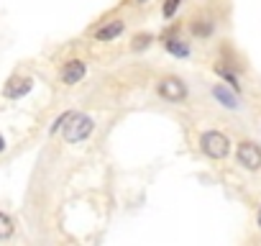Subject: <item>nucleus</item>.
<instances>
[{
  "mask_svg": "<svg viewBox=\"0 0 261 246\" xmlns=\"http://www.w3.org/2000/svg\"><path fill=\"white\" fill-rule=\"evenodd\" d=\"M120 31H123V21H110V23H105L102 29H97V41H110V39H115V36H120Z\"/></svg>",
  "mask_w": 261,
  "mask_h": 246,
  "instance_id": "obj_7",
  "label": "nucleus"
},
{
  "mask_svg": "<svg viewBox=\"0 0 261 246\" xmlns=\"http://www.w3.org/2000/svg\"><path fill=\"white\" fill-rule=\"evenodd\" d=\"M95 129V120L90 115H82V113H72V118L64 123V139L69 144H80L85 141Z\"/></svg>",
  "mask_w": 261,
  "mask_h": 246,
  "instance_id": "obj_1",
  "label": "nucleus"
},
{
  "mask_svg": "<svg viewBox=\"0 0 261 246\" xmlns=\"http://www.w3.org/2000/svg\"><path fill=\"white\" fill-rule=\"evenodd\" d=\"M134 41H136V44H134V46H136V49H139V46H146V44H149V36H136V39H134Z\"/></svg>",
  "mask_w": 261,
  "mask_h": 246,
  "instance_id": "obj_13",
  "label": "nucleus"
},
{
  "mask_svg": "<svg viewBox=\"0 0 261 246\" xmlns=\"http://www.w3.org/2000/svg\"><path fill=\"white\" fill-rule=\"evenodd\" d=\"M139 3H146V0H139Z\"/></svg>",
  "mask_w": 261,
  "mask_h": 246,
  "instance_id": "obj_16",
  "label": "nucleus"
},
{
  "mask_svg": "<svg viewBox=\"0 0 261 246\" xmlns=\"http://www.w3.org/2000/svg\"><path fill=\"white\" fill-rule=\"evenodd\" d=\"M31 87H34V80L31 77H11L8 85H6V90H3V95L6 97H23Z\"/></svg>",
  "mask_w": 261,
  "mask_h": 246,
  "instance_id": "obj_5",
  "label": "nucleus"
},
{
  "mask_svg": "<svg viewBox=\"0 0 261 246\" xmlns=\"http://www.w3.org/2000/svg\"><path fill=\"white\" fill-rule=\"evenodd\" d=\"M82 77H85V62L72 59V62H67V64L62 67V82H64V85H77Z\"/></svg>",
  "mask_w": 261,
  "mask_h": 246,
  "instance_id": "obj_6",
  "label": "nucleus"
},
{
  "mask_svg": "<svg viewBox=\"0 0 261 246\" xmlns=\"http://www.w3.org/2000/svg\"><path fill=\"white\" fill-rule=\"evenodd\" d=\"M167 49H169L172 54H177V57H185V54L190 52V49H187L185 44H179L177 39H169V41H167Z\"/></svg>",
  "mask_w": 261,
  "mask_h": 246,
  "instance_id": "obj_10",
  "label": "nucleus"
},
{
  "mask_svg": "<svg viewBox=\"0 0 261 246\" xmlns=\"http://www.w3.org/2000/svg\"><path fill=\"white\" fill-rule=\"evenodd\" d=\"M195 34H197V36H200V34H210V23H205V26H202V23H195Z\"/></svg>",
  "mask_w": 261,
  "mask_h": 246,
  "instance_id": "obj_12",
  "label": "nucleus"
},
{
  "mask_svg": "<svg viewBox=\"0 0 261 246\" xmlns=\"http://www.w3.org/2000/svg\"><path fill=\"white\" fill-rule=\"evenodd\" d=\"M179 3H182V0H167V3H164V16H174Z\"/></svg>",
  "mask_w": 261,
  "mask_h": 246,
  "instance_id": "obj_11",
  "label": "nucleus"
},
{
  "mask_svg": "<svg viewBox=\"0 0 261 246\" xmlns=\"http://www.w3.org/2000/svg\"><path fill=\"white\" fill-rule=\"evenodd\" d=\"M159 95H162L164 100H169V103H182V100L187 97V87H185V82L177 80V77H164V80L159 82Z\"/></svg>",
  "mask_w": 261,
  "mask_h": 246,
  "instance_id": "obj_4",
  "label": "nucleus"
},
{
  "mask_svg": "<svg viewBox=\"0 0 261 246\" xmlns=\"http://www.w3.org/2000/svg\"><path fill=\"white\" fill-rule=\"evenodd\" d=\"M213 95H215V97H218L225 108H238V97H236L233 92H228L223 85H215V87H213Z\"/></svg>",
  "mask_w": 261,
  "mask_h": 246,
  "instance_id": "obj_8",
  "label": "nucleus"
},
{
  "mask_svg": "<svg viewBox=\"0 0 261 246\" xmlns=\"http://www.w3.org/2000/svg\"><path fill=\"white\" fill-rule=\"evenodd\" d=\"M258 228H261V208H258Z\"/></svg>",
  "mask_w": 261,
  "mask_h": 246,
  "instance_id": "obj_15",
  "label": "nucleus"
},
{
  "mask_svg": "<svg viewBox=\"0 0 261 246\" xmlns=\"http://www.w3.org/2000/svg\"><path fill=\"white\" fill-rule=\"evenodd\" d=\"M200 146L207 157L213 159H223L228 152H230V144L225 139V134H218V131H205L202 139H200Z\"/></svg>",
  "mask_w": 261,
  "mask_h": 246,
  "instance_id": "obj_2",
  "label": "nucleus"
},
{
  "mask_svg": "<svg viewBox=\"0 0 261 246\" xmlns=\"http://www.w3.org/2000/svg\"><path fill=\"white\" fill-rule=\"evenodd\" d=\"M236 157H238V164H243L246 169H251V172L261 169V146H258V144H253V141H241Z\"/></svg>",
  "mask_w": 261,
  "mask_h": 246,
  "instance_id": "obj_3",
  "label": "nucleus"
},
{
  "mask_svg": "<svg viewBox=\"0 0 261 246\" xmlns=\"http://www.w3.org/2000/svg\"><path fill=\"white\" fill-rule=\"evenodd\" d=\"M6 149V139H3V134H0V152Z\"/></svg>",
  "mask_w": 261,
  "mask_h": 246,
  "instance_id": "obj_14",
  "label": "nucleus"
},
{
  "mask_svg": "<svg viewBox=\"0 0 261 246\" xmlns=\"http://www.w3.org/2000/svg\"><path fill=\"white\" fill-rule=\"evenodd\" d=\"M13 231H16L13 218H11V215H6V213H0V241L11 238V236H13Z\"/></svg>",
  "mask_w": 261,
  "mask_h": 246,
  "instance_id": "obj_9",
  "label": "nucleus"
}]
</instances>
